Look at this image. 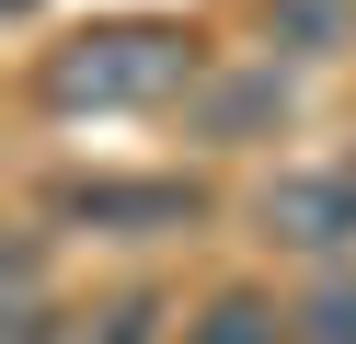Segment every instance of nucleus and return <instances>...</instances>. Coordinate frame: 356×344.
I'll use <instances>...</instances> for the list:
<instances>
[{
  "label": "nucleus",
  "mask_w": 356,
  "mask_h": 344,
  "mask_svg": "<svg viewBox=\"0 0 356 344\" xmlns=\"http://www.w3.org/2000/svg\"><path fill=\"white\" fill-rule=\"evenodd\" d=\"M253 229L299 264H345L356 252V161H322V172H276L253 195Z\"/></svg>",
  "instance_id": "3"
},
{
  "label": "nucleus",
  "mask_w": 356,
  "mask_h": 344,
  "mask_svg": "<svg viewBox=\"0 0 356 344\" xmlns=\"http://www.w3.org/2000/svg\"><path fill=\"white\" fill-rule=\"evenodd\" d=\"M184 344H299V310H276V298L230 287V298H207V310L184 321Z\"/></svg>",
  "instance_id": "5"
},
{
  "label": "nucleus",
  "mask_w": 356,
  "mask_h": 344,
  "mask_svg": "<svg viewBox=\"0 0 356 344\" xmlns=\"http://www.w3.org/2000/svg\"><path fill=\"white\" fill-rule=\"evenodd\" d=\"M207 81V35L161 12H115V23H81L70 46L35 58V104L47 115H161Z\"/></svg>",
  "instance_id": "1"
},
{
  "label": "nucleus",
  "mask_w": 356,
  "mask_h": 344,
  "mask_svg": "<svg viewBox=\"0 0 356 344\" xmlns=\"http://www.w3.org/2000/svg\"><path fill=\"white\" fill-rule=\"evenodd\" d=\"M287 115H299V92H287V69H276V58L207 69V81L184 92V126L207 138V149H253V138H276Z\"/></svg>",
  "instance_id": "4"
},
{
  "label": "nucleus",
  "mask_w": 356,
  "mask_h": 344,
  "mask_svg": "<svg viewBox=\"0 0 356 344\" xmlns=\"http://www.w3.org/2000/svg\"><path fill=\"white\" fill-rule=\"evenodd\" d=\"M35 218L81 229V241H184V229H207V183H184V172H70V183H47Z\"/></svg>",
  "instance_id": "2"
},
{
  "label": "nucleus",
  "mask_w": 356,
  "mask_h": 344,
  "mask_svg": "<svg viewBox=\"0 0 356 344\" xmlns=\"http://www.w3.org/2000/svg\"><path fill=\"white\" fill-rule=\"evenodd\" d=\"M356 35V0H276V46L287 58H345Z\"/></svg>",
  "instance_id": "6"
},
{
  "label": "nucleus",
  "mask_w": 356,
  "mask_h": 344,
  "mask_svg": "<svg viewBox=\"0 0 356 344\" xmlns=\"http://www.w3.org/2000/svg\"><path fill=\"white\" fill-rule=\"evenodd\" d=\"M299 344H356V252L322 264V287L299 298Z\"/></svg>",
  "instance_id": "7"
}]
</instances>
